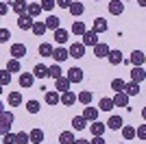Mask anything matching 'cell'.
I'll list each match as a JSON object with an SVG mask.
<instances>
[{
	"mask_svg": "<svg viewBox=\"0 0 146 144\" xmlns=\"http://www.w3.org/2000/svg\"><path fill=\"white\" fill-rule=\"evenodd\" d=\"M124 94L127 96H137L140 94V83H133V81H131V83H124Z\"/></svg>",
	"mask_w": 146,
	"mask_h": 144,
	"instance_id": "obj_18",
	"label": "cell"
},
{
	"mask_svg": "<svg viewBox=\"0 0 146 144\" xmlns=\"http://www.w3.org/2000/svg\"><path fill=\"white\" fill-rule=\"evenodd\" d=\"M0 2H2V0H0Z\"/></svg>",
	"mask_w": 146,
	"mask_h": 144,
	"instance_id": "obj_60",
	"label": "cell"
},
{
	"mask_svg": "<svg viewBox=\"0 0 146 144\" xmlns=\"http://www.w3.org/2000/svg\"><path fill=\"white\" fill-rule=\"evenodd\" d=\"M9 105H11V107L22 105V94H20V92H11V94H9Z\"/></svg>",
	"mask_w": 146,
	"mask_h": 144,
	"instance_id": "obj_35",
	"label": "cell"
},
{
	"mask_svg": "<svg viewBox=\"0 0 146 144\" xmlns=\"http://www.w3.org/2000/svg\"><path fill=\"white\" fill-rule=\"evenodd\" d=\"M13 120H15V116H13L11 111H2V114H0V135H5V133L11 131Z\"/></svg>",
	"mask_w": 146,
	"mask_h": 144,
	"instance_id": "obj_1",
	"label": "cell"
},
{
	"mask_svg": "<svg viewBox=\"0 0 146 144\" xmlns=\"http://www.w3.org/2000/svg\"><path fill=\"white\" fill-rule=\"evenodd\" d=\"M122 125H124V122H122V118H120V116H111V118L107 120V125H105V127H109V129L118 131V129H120Z\"/></svg>",
	"mask_w": 146,
	"mask_h": 144,
	"instance_id": "obj_26",
	"label": "cell"
},
{
	"mask_svg": "<svg viewBox=\"0 0 146 144\" xmlns=\"http://www.w3.org/2000/svg\"><path fill=\"white\" fill-rule=\"evenodd\" d=\"M135 135L140 140H146V125H140L137 129H135Z\"/></svg>",
	"mask_w": 146,
	"mask_h": 144,
	"instance_id": "obj_48",
	"label": "cell"
},
{
	"mask_svg": "<svg viewBox=\"0 0 146 144\" xmlns=\"http://www.w3.org/2000/svg\"><path fill=\"white\" fill-rule=\"evenodd\" d=\"M144 79H146L144 68L142 66H133V70H131V81H133V83H142Z\"/></svg>",
	"mask_w": 146,
	"mask_h": 144,
	"instance_id": "obj_8",
	"label": "cell"
},
{
	"mask_svg": "<svg viewBox=\"0 0 146 144\" xmlns=\"http://www.w3.org/2000/svg\"><path fill=\"white\" fill-rule=\"evenodd\" d=\"M33 22H35V20L31 18V15H26V13H24V15H18V26H20L22 31H31Z\"/></svg>",
	"mask_w": 146,
	"mask_h": 144,
	"instance_id": "obj_12",
	"label": "cell"
},
{
	"mask_svg": "<svg viewBox=\"0 0 146 144\" xmlns=\"http://www.w3.org/2000/svg\"><path fill=\"white\" fill-rule=\"evenodd\" d=\"M122 11H124V5H122L120 0H111L109 2V13L111 15H120Z\"/></svg>",
	"mask_w": 146,
	"mask_h": 144,
	"instance_id": "obj_21",
	"label": "cell"
},
{
	"mask_svg": "<svg viewBox=\"0 0 146 144\" xmlns=\"http://www.w3.org/2000/svg\"><path fill=\"white\" fill-rule=\"evenodd\" d=\"M98 111L100 109L98 107H90V105H85V109H83V118H85V122H94V120H98Z\"/></svg>",
	"mask_w": 146,
	"mask_h": 144,
	"instance_id": "obj_4",
	"label": "cell"
},
{
	"mask_svg": "<svg viewBox=\"0 0 146 144\" xmlns=\"http://www.w3.org/2000/svg\"><path fill=\"white\" fill-rule=\"evenodd\" d=\"M124 2H129V0H124Z\"/></svg>",
	"mask_w": 146,
	"mask_h": 144,
	"instance_id": "obj_58",
	"label": "cell"
},
{
	"mask_svg": "<svg viewBox=\"0 0 146 144\" xmlns=\"http://www.w3.org/2000/svg\"><path fill=\"white\" fill-rule=\"evenodd\" d=\"M109 50H111V48L107 46V44H105V42H103V44L98 42L96 46H94V55H96L98 59H103V57H107V55H109Z\"/></svg>",
	"mask_w": 146,
	"mask_h": 144,
	"instance_id": "obj_13",
	"label": "cell"
},
{
	"mask_svg": "<svg viewBox=\"0 0 146 144\" xmlns=\"http://www.w3.org/2000/svg\"><path fill=\"white\" fill-rule=\"evenodd\" d=\"M33 81H35L33 72H22V74H20V87H31Z\"/></svg>",
	"mask_w": 146,
	"mask_h": 144,
	"instance_id": "obj_15",
	"label": "cell"
},
{
	"mask_svg": "<svg viewBox=\"0 0 146 144\" xmlns=\"http://www.w3.org/2000/svg\"><path fill=\"white\" fill-rule=\"evenodd\" d=\"M31 31H33L37 37H42L44 33H46V26H44V22H37V20H35V22H33V26H31Z\"/></svg>",
	"mask_w": 146,
	"mask_h": 144,
	"instance_id": "obj_38",
	"label": "cell"
},
{
	"mask_svg": "<svg viewBox=\"0 0 146 144\" xmlns=\"http://www.w3.org/2000/svg\"><path fill=\"white\" fill-rule=\"evenodd\" d=\"M55 90L61 92V94H63V92H68V90H70V81H68L66 77H59V79L55 81Z\"/></svg>",
	"mask_w": 146,
	"mask_h": 144,
	"instance_id": "obj_17",
	"label": "cell"
},
{
	"mask_svg": "<svg viewBox=\"0 0 146 144\" xmlns=\"http://www.w3.org/2000/svg\"><path fill=\"white\" fill-rule=\"evenodd\" d=\"M39 5H42V11H48V13L57 7V5H55V0H42Z\"/></svg>",
	"mask_w": 146,
	"mask_h": 144,
	"instance_id": "obj_43",
	"label": "cell"
},
{
	"mask_svg": "<svg viewBox=\"0 0 146 144\" xmlns=\"http://www.w3.org/2000/svg\"><path fill=\"white\" fill-rule=\"evenodd\" d=\"M98 109H103V111H111V109H113V101H111V98H107V96H105V98H100Z\"/></svg>",
	"mask_w": 146,
	"mask_h": 144,
	"instance_id": "obj_36",
	"label": "cell"
},
{
	"mask_svg": "<svg viewBox=\"0 0 146 144\" xmlns=\"http://www.w3.org/2000/svg\"><path fill=\"white\" fill-rule=\"evenodd\" d=\"M94 33H96V35H100V33H105V31H107V20L105 18H96L94 20Z\"/></svg>",
	"mask_w": 146,
	"mask_h": 144,
	"instance_id": "obj_16",
	"label": "cell"
},
{
	"mask_svg": "<svg viewBox=\"0 0 146 144\" xmlns=\"http://www.w3.org/2000/svg\"><path fill=\"white\" fill-rule=\"evenodd\" d=\"M0 144H15V133H5V135H2V142Z\"/></svg>",
	"mask_w": 146,
	"mask_h": 144,
	"instance_id": "obj_46",
	"label": "cell"
},
{
	"mask_svg": "<svg viewBox=\"0 0 146 144\" xmlns=\"http://www.w3.org/2000/svg\"><path fill=\"white\" fill-rule=\"evenodd\" d=\"M9 83H11V72L0 70V85H9Z\"/></svg>",
	"mask_w": 146,
	"mask_h": 144,
	"instance_id": "obj_42",
	"label": "cell"
},
{
	"mask_svg": "<svg viewBox=\"0 0 146 144\" xmlns=\"http://www.w3.org/2000/svg\"><path fill=\"white\" fill-rule=\"evenodd\" d=\"M137 5H140V7H146V0H137Z\"/></svg>",
	"mask_w": 146,
	"mask_h": 144,
	"instance_id": "obj_53",
	"label": "cell"
},
{
	"mask_svg": "<svg viewBox=\"0 0 146 144\" xmlns=\"http://www.w3.org/2000/svg\"><path fill=\"white\" fill-rule=\"evenodd\" d=\"M96 2H100V0H96Z\"/></svg>",
	"mask_w": 146,
	"mask_h": 144,
	"instance_id": "obj_57",
	"label": "cell"
},
{
	"mask_svg": "<svg viewBox=\"0 0 146 144\" xmlns=\"http://www.w3.org/2000/svg\"><path fill=\"white\" fill-rule=\"evenodd\" d=\"M9 37H11L9 29H0V44H7V42H9Z\"/></svg>",
	"mask_w": 146,
	"mask_h": 144,
	"instance_id": "obj_47",
	"label": "cell"
},
{
	"mask_svg": "<svg viewBox=\"0 0 146 144\" xmlns=\"http://www.w3.org/2000/svg\"><path fill=\"white\" fill-rule=\"evenodd\" d=\"M26 7H29V5H26L24 0H15V2H11V9L15 11V15H24V13H26Z\"/></svg>",
	"mask_w": 146,
	"mask_h": 144,
	"instance_id": "obj_20",
	"label": "cell"
},
{
	"mask_svg": "<svg viewBox=\"0 0 146 144\" xmlns=\"http://www.w3.org/2000/svg\"><path fill=\"white\" fill-rule=\"evenodd\" d=\"M0 142H2V135H0Z\"/></svg>",
	"mask_w": 146,
	"mask_h": 144,
	"instance_id": "obj_56",
	"label": "cell"
},
{
	"mask_svg": "<svg viewBox=\"0 0 146 144\" xmlns=\"http://www.w3.org/2000/svg\"><path fill=\"white\" fill-rule=\"evenodd\" d=\"M39 13H42V5H39V2H31V5L26 7V15H31L33 20H35Z\"/></svg>",
	"mask_w": 146,
	"mask_h": 144,
	"instance_id": "obj_19",
	"label": "cell"
},
{
	"mask_svg": "<svg viewBox=\"0 0 146 144\" xmlns=\"http://www.w3.org/2000/svg\"><path fill=\"white\" fill-rule=\"evenodd\" d=\"M111 90L122 92V90H124V81H122V79H113V81H111Z\"/></svg>",
	"mask_w": 146,
	"mask_h": 144,
	"instance_id": "obj_44",
	"label": "cell"
},
{
	"mask_svg": "<svg viewBox=\"0 0 146 144\" xmlns=\"http://www.w3.org/2000/svg\"><path fill=\"white\" fill-rule=\"evenodd\" d=\"M111 101H113V107H129V96L124 92H116Z\"/></svg>",
	"mask_w": 146,
	"mask_h": 144,
	"instance_id": "obj_9",
	"label": "cell"
},
{
	"mask_svg": "<svg viewBox=\"0 0 146 144\" xmlns=\"http://www.w3.org/2000/svg\"><path fill=\"white\" fill-rule=\"evenodd\" d=\"M55 5L61 7V9H68V7L72 5V0H55Z\"/></svg>",
	"mask_w": 146,
	"mask_h": 144,
	"instance_id": "obj_49",
	"label": "cell"
},
{
	"mask_svg": "<svg viewBox=\"0 0 146 144\" xmlns=\"http://www.w3.org/2000/svg\"><path fill=\"white\" fill-rule=\"evenodd\" d=\"M2 111H5V105H2V103H0V114H2Z\"/></svg>",
	"mask_w": 146,
	"mask_h": 144,
	"instance_id": "obj_54",
	"label": "cell"
},
{
	"mask_svg": "<svg viewBox=\"0 0 146 144\" xmlns=\"http://www.w3.org/2000/svg\"><path fill=\"white\" fill-rule=\"evenodd\" d=\"M37 53H39V57H50V55H52V46H50V44H39Z\"/></svg>",
	"mask_w": 146,
	"mask_h": 144,
	"instance_id": "obj_40",
	"label": "cell"
},
{
	"mask_svg": "<svg viewBox=\"0 0 146 144\" xmlns=\"http://www.w3.org/2000/svg\"><path fill=\"white\" fill-rule=\"evenodd\" d=\"M107 59H109L111 66H120V63H122V53H120V50H109Z\"/></svg>",
	"mask_w": 146,
	"mask_h": 144,
	"instance_id": "obj_22",
	"label": "cell"
},
{
	"mask_svg": "<svg viewBox=\"0 0 146 144\" xmlns=\"http://www.w3.org/2000/svg\"><path fill=\"white\" fill-rule=\"evenodd\" d=\"M26 109H29V114H37V111H39V103L37 101H29L26 103Z\"/></svg>",
	"mask_w": 146,
	"mask_h": 144,
	"instance_id": "obj_45",
	"label": "cell"
},
{
	"mask_svg": "<svg viewBox=\"0 0 146 144\" xmlns=\"http://www.w3.org/2000/svg\"><path fill=\"white\" fill-rule=\"evenodd\" d=\"M131 63H133V66H144V53H142V50H133Z\"/></svg>",
	"mask_w": 146,
	"mask_h": 144,
	"instance_id": "obj_31",
	"label": "cell"
},
{
	"mask_svg": "<svg viewBox=\"0 0 146 144\" xmlns=\"http://www.w3.org/2000/svg\"><path fill=\"white\" fill-rule=\"evenodd\" d=\"M105 129H107V127H105L103 122H98V120H94V122L90 125V131H92V135H103V133H105Z\"/></svg>",
	"mask_w": 146,
	"mask_h": 144,
	"instance_id": "obj_25",
	"label": "cell"
},
{
	"mask_svg": "<svg viewBox=\"0 0 146 144\" xmlns=\"http://www.w3.org/2000/svg\"><path fill=\"white\" fill-rule=\"evenodd\" d=\"M61 72H63V70H61V68H59V66L55 63V66H50V68H48V72H46V77H50V79H55V81H57L59 77H63Z\"/></svg>",
	"mask_w": 146,
	"mask_h": 144,
	"instance_id": "obj_33",
	"label": "cell"
},
{
	"mask_svg": "<svg viewBox=\"0 0 146 144\" xmlns=\"http://www.w3.org/2000/svg\"><path fill=\"white\" fill-rule=\"evenodd\" d=\"M59 103H61V105H66V107H72L74 103H76V94H74V92H70V90L63 92V94L59 96Z\"/></svg>",
	"mask_w": 146,
	"mask_h": 144,
	"instance_id": "obj_5",
	"label": "cell"
},
{
	"mask_svg": "<svg viewBox=\"0 0 146 144\" xmlns=\"http://www.w3.org/2000/svg\"><path fill=\"white\" fill-rule=\"evenodd\" d=\"M68 11L72 13V15H81V13L85 11V5L83 2H72V5L68 7Z\"/></svg>",
	"mask_w": 146,
	"mask_h": 144,
	"instance_id": "obj_30",
	"label": "cell"
},
{
	"mask_svg": "<svg viewBox=\"0 0 146 144\" xmlns=\"http://www.w3.org/2000/svg\"><path fill=\"white\" fill-rule=\"evenodd\" d=\"M66 79L70 83H81V81H83V70H81V68H70L68 74H66Z\"/></svg>",
	"mask_w": 146,
	"mask_h": 144,
	"instance_id": "obj_3",
	"label": "cell"
},
{
	"mask_svg": "<svg viewBox=\"0 0 146 144\" xmlns=\"http://www.w3.org/2000/svg\"><path fill=\"white\" fill-rule=\"evenodd\" d=\"M81 37H83V42H81L83 46H96L98 44V35L94 33V31H85Z\"/></svg>",
	"mask_w": 146,
	"mask_h": 144,
	"instance_id": "obj_7",
	"label": "cell"
},
{
	"mask_svg": "<svg viewBox=\"0 0 146 144\" xmlns=\"http://www.w3.org/2000/svg\"><path fill=\"white\" fill-rule=\"evenodd\" d=\"M46 72H48V68L44 66V63H37V66L33 68V77L35 79H46Z\"/></svg>",
	"mask_w": 146,
	"mask_h": 144,
	"instance_id": "obj_27",
	"label": "cell"
},
{
	"mask_svg": "<svg viewBox=\"0 0 146 144\" xmlns=\"http://www.w3.org/2000/svg\"><path fill=\"white\" fill-rule=\"evenodd\" d=\"M0 94H2V85H0Z\"/></svg>",
	"mask_w": 146,
	"mask_h": 144,
	"instance_id": "obj_55",
	"label": "cell"
},
{
	"mask_svg": "<svg viewBox=\"0 0 146 144\" xmlns=\"http://www.w3.org/2000/svg\"><path fill=\"white\" fill-rule=\"evenodd\" d=\"M90 144H105L103 135H94V140H90Z\"/></svg>",
	"mask_w": 146,
	"mask_h": 144,
	"instance_id": "obj_51",
	"label": "cell"
},
{
	"mask_svg": "<svg viewBox=\"0 0 146 144\" xmlns=\"http://www.w3.org/2000/svg\"><path fill=\"white\" fill-rule=\"evenodd\" d=\"M7 72H20L22 70V66H20V59H9V63H7V68H5Z\"/></svg>",
	"mask_w": 146,
	"mask_h": 144,
	"instance_id": "obj_34",
	"label": "cell"
},
{
	"mask_svg": "<svg viewBox=\"0 0 146 144\" xmlns=\"http://www.w3.org/2000/svg\"><path fill=\"white\" fill-rule=\"evenodd\" d=\"M70 31H72V33H74V35H83V33H85V24H83V22H81V20H76V22H74L72 24V29H70Z\"/></svg>",
	"mask_w": 146,
	"mask_h": 144,
	"instance_id": "obj_39",
	"label": "cell"
},
{
	"mask_svg": "<svg viewBox=\"0 0 146 144\" xmlns=\"http://www.w3.org/2000/svg\"><path fill=\"white\" fill-rule=\"evenodd\" d=\"M44 26H46V31H57L61 26V20L57 18V15H52V13H50L48 18H46V22H44Z\"/></svg>",
	"mask_w": 146,
	"mask_h": 144,
	"instance_id": "obj_11",
	"label": "cell"
},
{
	"mask_svg": "<svg viewBox=\"0 0 146 144\" xmlns=\"http://www.w3.org/2000/svg\"><path fill=\"white\" fill-rule=\"evenodd\" d=\"M120 144H124V142H120Z\"/></svg>",
	"mask_w": 146,
	"mask_h": 144,
	"instance_id": "obj_59",
	"label": "cell"
},
{
	"mask_svg": "<svg viewBox=\"0 0 146 144\" xmlns=\"http://www.w3.org/2000/svg\"><path fill=\"white\" fill-rule=\"evenodd\" d=\"M120 129H122V138H124V140H133V138H135V129H133V127L122 125Z\"/></svg>",
	"mask_w": 146,
	"mask_h": 144,
	"instance_id": "obj_37",
	"label": "cell"
},
{
	"mask_svg": "<svg viewBox=\"0 0 146 144\" xmlns=\"http://www.w3.org/2000/svg\"><path fill=\"white\" fill-rule=\"evenodd\" d=\"M55 42L59 44V46H63V44L68 42V31L66 29H61V26H59V29L55 31Z\"/></svg>",
	"mask_w": 146,
	"mask_h": 144,
	"instance_id": "obj_24",
	"label": "cell"
},
{
	"mask_svg": "<svg viewBox=\"0 0 146 144\" xmlns=\"http://www.w3.org/2000/svg\"><path fill=\"white\" fill-rule=\"evenodd\" d=\"M15 144H31L29 142V133L26 131H18L15 133Z\"/></svg>",
	"mask_w": 146,
	"mask_h": 144,
	"instance_id": "obj_41",
	"label": "cell"
},
{
	"mask_svg": "<svg viewBox=\"0 0 146 144\" xmlns=\"http://www.w3.org/2000/svg\"><path fill=\"white\" fill-rule=\"evenodd\" d=\"M59 92L57 90H50V92H46V96H44V101L48 103V105H59Z\"/></svg>",
	"mask_w": 146,
	"mask_h": 144,
	"instance_id": "obj_23",
	"label": "cell"
},
{
	"mask_svg": "<svg viewBox=\"0 0 146 144\" xmlns=\"http://www.w3.org/2000/svg\"><path fill=\"white\" fill-rule=\"evenodd\" d=\"M29 142L42 144L44 142V131H42V129H33V131H29Z\"/></svg>",
	"mask_w": 146,
	"mask_h": 144,
	"instance_id": "obj_14",
	"label": "cell"
},
{
	"mask_svg": "<svg viewBox=\"0 0 146 144\" xmlns=\"http://www.w3.org/2000/svg\"><path fill=\"white\" fill-rule=\"evenodd\" d=\"M11 55H13V59H22V57L26 55V46H24V44H20V42L11 44Z\"/></svg>",
	"mask_w": 146,
	"mask_h": 144,
	"instance_id": "obj_10",
	"label": "cell"
},
{
	"mask_svg": "<svg viewBox=\"0 0 146 144\" xmlns=\"http://www.w3.org/2000/svg\"><path fill=\"white\" fill-rule=\"evenodd\" d=\"M76 101H79L81 105H83V107H85V105H90V103H92V92L83 90L81 94H76Z\"/></svg>",
	"mask_w": 146,
	"mask_h": 144,
	"instance_id": "obj_28",
	"label": "cell"
},
{
	"mask_svg": "<svg viewBox=\"0 0 146 144\" xmlns=\"http://www.w3.org/2000/svg\"><path fill=\"white\" fill-rule=\"evenodd\" d=\"M7 13H9V5L0 2V18H2V15H7Z\"/></svg>",
	"mask_w": 146,
	"mask_h": 144,
	"instance_id": "obj_50",
	"label": "cell"
},
{
	"mask_svg": "<svg viewBox=\"0 0 146 144\" xmlns=\"http://www.w3.org/2000/svg\"><path fill=\"white\" fill-rule=\"evenodd\" d=\"M52 59L57 61V63H61V61H66L70 55H68V48H63V46H59V48H52V55H50Z\"/></svg>",
	"mask_w": 146,
	"mask_h": 144,
	"instance_id": "obj_6",
	"label": "cell"
},
{
	"mask_svg": "<svg viewBox=\"0 0 146 144\" xmlns=\"http://www.w3.org/2000/svg\"><path fill=\"white\" fill-rule=\"evenodd\" d=\"M74 140H76V138H74L72 131H63L59 135V144H74Z\"/></svg>",
	"mask_w": 146,
	"mask_h": 144,
	"instance_id": "obj_32",
	"label": "cell"
},
{
	"mask_svg": "<svg viewBox=\"0 0 146 144\" xmlns=\"http://www.w3.org/2000/svg\"><path fill=\"white\" fill-rule=\"evenodd\" d=\"M68 55H70V57H74V59H81V57H85V46H83L81 42L70 44V48H68Z\"/></svg>",
	"mask_w": 146,
	"mask_h": 144,
	"instance_id": "obj_2",
	"label": "cell"
},
{
	"mask_svg": "<svg viewBox=\"0 0 146 144\" xmlns=\"http://www.w3.org/2000/svg\"><path fill=\"white\" fill-rule=\"evenodd\" d=\"M85 118H83V116H74L72 118V127H74V131H83V129H85Z\"/></svg>",
	"mask_w": 146,
	"mask_h": 144,
	"instance_id": "obj_29",
	"label": "cell"
},
{
	"mask_svg": "<svg viewBox=\"0 0 146 144\" xmlns=\"http://www.w3.org/2000/svg\"><path fill=\"white\" fill-rule=\"evenodd\" d=\"M74 144H90V140H85V138L83 140H74Z\"/></svg>",
	"mask_w": 146,
	"mask_h": 144,
	"instance_id": "obj_52",
	"label": "cell"
}]
</instances>
